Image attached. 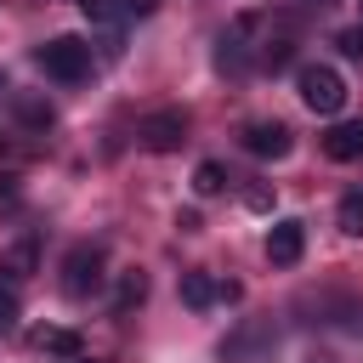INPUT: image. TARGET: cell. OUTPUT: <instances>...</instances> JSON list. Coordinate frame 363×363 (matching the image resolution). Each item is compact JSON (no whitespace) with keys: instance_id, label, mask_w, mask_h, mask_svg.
<instances>
[{"instance_id":"cell-20","label":"cell","mask_w":363,"mask_h":363,"mask_svg":"<svg viewBox=\"0 0 363 363\" xmlns=\"http://www.w3.org/2000/svg\"><path fill=\"white\" fill-rule=\"evenodd\" d=\"M74 363H96V357H74Z\"/></svg>"},{"instance_id":"cell-4","label":"cell","mask_w":363,"mask_h":363,"mask_svg":"<svg viewBox=\"0 0 363 363\" xmlns=\"http://www.w3.org/2000/svg\"><path fill=\"white\" fill-rule=\"evenodd\" d=\"M136 142H142L147 153H176V147L187 142V113H182V108H153V113H142Z\"/></svg>"},{"instance_id":"cell-13","label":"cell","mask_w":363,"mask_h":363,"mask_svg":"<svg viewBox=\"0 0 363 363\" xmlns=\"http://www.w3.org/2000/svg\"><path fill=\"white\" fill-rule=\"evenodd\" d=\"M182 301H187L193 312H210V306L221 301V284H216L210 272H182Z\"/></svg>"},{"instance_id":"cell-10","label":"cell","mask_w":363,"mask_h":363,"mask_svg":"<svg viewBox=\"0 0 363 363\" xmlns=\"http://www.w3.org/2000/svg\"><path fill=\"white\" fill-rule=\"evenodd\" d=\"M34 267H40V244H34V238H17V244L6 250V261H0V278L17 289V284L34 272Z\"/></svg>"},{"instance_id":"cell-14","label":"cell","mask_w":363,"mask_h":363,"mask_svg":"<svg viewBox=\"0 0 363 363\" xmlns=\"http://www.w3.org/2000/svg\"><path fill=\"white\" fill-rule=\"evenodd\" d=\"M227 182H233V176H227V164H216V159H204V164L193 170V193H199V199H216V193H227Z\"/></svg>"},{"instance_id":"cell-7","label":"cell","mask_w":363,"mask_h":363,"mask_svg":"<svg viewBox=\"0 0 363 363\" xmlns=\"http://www.w3.org/2000/svg\"><path fill=\"white\" fill-rule=\"evenodd\" d=\"M28 346H34V352H45V357H62V363L85 357V340H79L74 329H62V323H40V329L28 335Z\"/></svg>"},{"instance_id":"cell-21","label":"cell","mask_w":363,"mask_h":363,"mask_svg":"<svg viewBox=\"0 0 363 363\" xmlns=\"http://www.w3.org/2000/svg\"><path fill=\"white\" fill-rule=\"evenodd\" d=\"M357 17H363V0H357Z\"/></svg>"},{"instance_id":"cell-9","label":"cell","mask_w":363,"mask_h":363,"mask_svg":"<svg viewBox=\"0 0 363 363\" xmlns=\"http://www.w3.org/2000/svg\"><path fill=\"white\" fill-rule=\"evenodd\" d=\"M323 153H329L335 164L363 159V119H335V125L323 130Z\"/></svg>"},{"instance_id":"cell-11","label":"cell","mask_w":363,"mask_h":363,"mask_svg":"<svg viewBox=\"0 0 363 363\" xmlns=\"http://www.w3.org/2000/svg\"><path fill=\"white\" fill-rule=\"evenodd\" d=\"M11 113H17L28 130H51V119H57V108H51L45 96H34V91H11Z\"/></svg>"},{"instance_id":"cell-5","label":"cell","mask_w":363,"mask_h":363,"mask_svg":"<svg viewBox=\"0 0 363 363\" xmlns=\"http://www.w3.org/2000/svg\"><path fill=\"white\" fill-rule=\"evenodd\" d=\"M244 147H250L255 159H289L295 130H289L284 119H250V125H244Z\"/></svg>"},{"instance_id":"cell-22","label":"cell","mask_w":363,"mask_h":363,"mask_svg":"<svg viewBox=\"0 0 363 363\" xmlns=\"http://www.w3.org/2000/svg\"><path fill=\"white\" fill-rule=\"evenodd\" d=\"M0 91H6V79H0Z\"/></svg>"},{"instance_id":"cell-12","label":"cell","mask_w":363,"mask_h":363,"mask_svg":"<svg viewBox=\"0 0 363 363\" xmlns=\"http://www.w3.org/2000/svg\"><path fill=\"white\" fill-rule=\"evenodd\" d=\"M142 301H147V272H142V267L119 272V284H113V312L125 318V312H136Z\"/></svg>"},{"instance_id":"cell-2","label":"cell","mask_w":363,"mask_h":363,"mask_svg":"<svg viewBox=\"0 0 363 363\" xmlns=\"http://www.w3.org/2000/svg\"><path fill=\"white\" fill-rule=\"evenodd\" d=\"M57 272H62V278H57V289H62L68 301H91V295L102 289V278H108V272H102V250H96V244H74V250L62 255V267H57Z\"/></svg>"},{"instance_id":"cell-6","label":"cell","mask_w":363,"mask_h":363,"mask_svg":"<svg viewBox=\"0 0 363 363\" xmlns=\"http://www.w3.org/2000/svg\"><path fill=\"white\" fill-rule=\"evenodd\" d=\"M301 255H306V221H295V216L272 221V233H267V261H272V267H295Z\"/></svg>"},{"instance_id":"cell-16","label":"cell","mask_w":363,"mask_h":363,"mask_svg":"<svg viewBox=\"0 0 363 363\" xmlns=\"http://www.w3.org/2000/svg\"><path fill=\"white\" fill-rule=\"evenodd\" d=\"M17 318H23V306H17V289L0 278V335H11V329H17Z\"/></svg>"},{"instance_id":"cell-18","label":"cell","mask_w":363,"mask_h":363,"mask_svg":"<svg viewBox=\"0 0 363 363\" xmlns=\"http://www.w3.org/2000/svg\"><path fill=\"white\" fill-rule=\"evenodd\" d=\"M335 45H340L346 57H363V23H357V28H340V34H335Z\"/></svg>"},{"instance_id":"cell-17","label":"cell","mask_w":363,"mask_h":363,"mask_svg":"<svg viewBox=\"0 0 363 363\" xmlns=\"http://www.w3.org/2000/svg\"><path fill=\"white\" fill-rule=\"evenodd\" d=\"M244 204L267 216V210H272V187H267V182H255V187H244Z\"/></svg>"},{"instance_id":"cell-15","label":"cell","mask_w":363,"mask_h":363,"mask_svg":"<svg viewBox=\"0 0 363 363\" xmlns=\"http://www.w3.org/2000/svg\"><path fill=\"white\" fill-rule=\"evenodd\" d=\"M335 221H340V233L363 238V193H346V199H340V210H335Z\"/></svg>"},{"instance_id":"cell-3","label":"cell","mask_w":363,"mask_h":363,"mask_svg":"<svg viewBox=\"0 0 363 363\" xmlns=\"http://www.w3.org/2000/svg\"><path fill=\"white\" fill-rule=\"evenodd\" d=\"M295 85H301V102H306L312 113H323V119H335V113L346 108V79H340V68H329V62H306Z\"/></svg>"},{"instance_id":"cell-8","label":"cell","mask_w":363,"mask_h":363,"mask_svg":"<svg viewBox=\"0 0 363 363\" xmlns=\"http://www.w3.org/2000/svg\"><path fill=\"white\" fill-rule=\"evenodd\" d=\"M79 11H85V23H91V28H102V51H108V57H119L125 6H113V0H79Z\"/></svg>"},{"instance_id":"cell-19","label":"cell","mask_w":363,"mask_h":363,"mask_svg":"<svg viewBox=\"0 0 363 363\" xmlns=\"http://www.w3.org/2000/svg\"><path fill=\"white\" fill-rule=\"evenodd\" d=\"M125 11H136V17H147V11H159V0H119Z\"/></svg>"},{"instance_id":"cell-1","label":"cell","mask_w":363,"mask_h":363,"mask_svg":"<svg viewBox=\"0 0 363 363\" xmlns=\"http://www.w3.org/2000/svg\"><path fill=\"white\" fill-rule=\"evenodd\" d=\"M34 62H40L51 79L74 85V79L91 74V40H79V34H57V40H45V45L34 51Z\"/></svg>"}]
</instances>
